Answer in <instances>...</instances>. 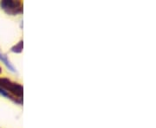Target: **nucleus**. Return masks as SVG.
I'll use <instances>...</instances> for the list:
<instances>
[{"label": "nucleus", "mask_w": 156, "mask_h": 128, "mask_svg": "<svg viewBox=\"0 0 156 128\" xmlns=\"http://www.w3.org/2000/svg\"><path fill=\"white\" fill-rule=\"evenodd\" d=\"M0 86L17 96H21L23 95L22 86L17 83H14L8 79L0 78Z\"/></svg>", "instance_id": "nucleus-1"}, {"label": "nucleus", "mask_w": 156, "mask_h": 128, "mask_svg": "<svg viewBox=\"0 0 156 128\" xmlns=\"http://www.w3.org/2000/svg\"><path fill=\"white\" fill-rule=\"evenodd\" d=\"M1 7L9 14H17L22 11V3L18 1H3Z\"/></svg>", "instance_id": "nucleus-2"}, {"label": "nucleus", "mask_w": 156, "mask_h": 128, "mask_svg": "<svg viewBox=\"0 0 156 128\" xmlns=\"http://www.w3.org/2000/svg\"><path fill=\"white\" fill-rule=\"evenodd\" d=\"M0 61H3V62L5 63V65L7 67V68H8L9 70H11V71H12V72H15V71H16V70H15V68H14V67H13V66L11 64L10 61L8 60L7 56H5V55H3V54H1V53H0Z\"/></svg>", "instance_id": "nucleus-3"}, {"label": "nucleus", "mask_w": 156, "mask_h": 128, "mask_svg": "<svg viewBox=\"0 0 156 128\" xmlns=\"http://www.w3.org/2000/svg\"><path fill=\"white\" fill-rule=\"evenodd\" d=\"M0 94H1L2 95H4V96H5V97H8V96H9V94L6 92L5 90V89L1 88H0Z\"/></svg>", "instance_id": "nucleus-4"}, {"label": "nucleus", "mask_w": 156, "mask_h": 128, "mask_svg": "<svg viewBox=\"0 0 156 128\" xmlns=\"http://www.w3.org/2000/svg\"><path fill=\"white\" fill-rule=\"evenodd\" d=\"M0 73H1V68H0Z\"/></svg>", "instance_id": "nucleus-5"}]
</instances>
